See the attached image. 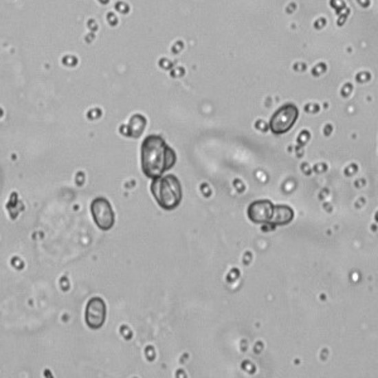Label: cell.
Instances as JSON below:
<instances>
[{
  "label": "cell",
  "instance_id": "6da1fadb",
  "mask_svg": "<svg viewBox=\"0 0 378 378\" xmlns=\"http://www.w3.org/2000/svg\"><path fill=\"white\" fill-rule=\"evenodd\" d=\"M177 162L175 151L159 135H149L142 144V169L144 174L155 179L172 169Z\"/></svg>",
  "mask_w": 378,
  "mask_h": 378
},
{
  "label": "cell",
  "instance_id": "7a4b0ae2",
  "mask_svg": "<svg viewBox=\"0 0 378 378\" xmlns=\"http://www.w3.org/2000/svg\"><path fill=\"white\" fill-rule=\"evenodd\" d=\"M151 190L159 207L166 211H172L181 204L183 198L181 181L173 174L162 175L153 179Z\"/></svg>",
  "mask_w": 378,
  "mask_h": 378
},
{
  "label": "cell",
  "instance_id": "3957f363",
  "mask_svg": "<svg viewBox=\"0 0 378 378\" xmlns=\"http://www.w3.org/2000/svg\"><path fill=\"white\" fill-rule=\"evenodd\" d=\"M299 118V109L293 104L281 106L270 119V130L274 134H285L294 126Z\"/></svg>",
  "mask_w": 378,
  "mask_h": 378
},
{
  "label": "cell",
  "instance_id": "277c9868",
  "mask_svg": "<svg viewBox=\"0 0 378 378\" xmlns=\"http://www.w3.org/2000/svg\"><path fill=\"white\" fill-rule=\"evenodd\" d=\"M91 213L96 226L102 231L111 230L115 223V213L110 202L104 197H98L91 203Z\"/></svg>",
  "mask_w": 378,
  "mask_h": 378
},
{
  "label": "cell",
  "instance_id": "5b68a950",
  "mask_svg": "<svg viewBox=\"0 0 378 378\" xmlns=\"http://www.w3.org/2000/svg\"><path fill=\"white\" fill-rule=\"evenodd\" d=\"M106 313L107 309H106L105 302L98 296L92 298L86 305V314H85L86 324L93 331L100 329L105 323Z\"/></svg>",
  "mask_w": 378,
  "mask_h": 378
},
{
  "label": "cell",
  "instance_id": "8992f818",
  "mask_svg": "<svg viewBox=\"0 0 378 378\" xmlns=\"http://www.w3.org/2000/svg\"><path fill=\"white\" fill-rule=\"evenodd\" d=\"M274 204L269 199L255 201L249 204L247 214L249 219L257 225H271Z\"/></svg>",
  "mask_w": 378,
  "mask_h": 378
},
{
  "label": "cell",
  "instance_id": "52a82bcc",
  "mask_svg": "<svg viewBox=\"0 0 378 378\" xmlns=\"http://www.w3.org/2000/svg\"><path fill=\"white\" fill-rule=\"evenodd\" d=\"M294 219V211L285 204H279L274 207V214H272L271 225L274 226H285L290 223Z\"/></svg>",
  "mask_w": 378,
  "mask_h": 378
},
{
  "label": "cell",
  "instance_id": "ba28073f",
  "mask_svg": "<svg viewBox=\"0 0 378 378\" xmlns=\"http://www.w3.org/2000/svg\"><path fill=\"white\" fill-rule=\"evenodd\" d=\"M146 125V120L142 115H134L129 121V136L139 137L143 134L144 129Z\"/></svg>",
  "mask_w": 378,
  "mask_h": 378
}]
</instances>
